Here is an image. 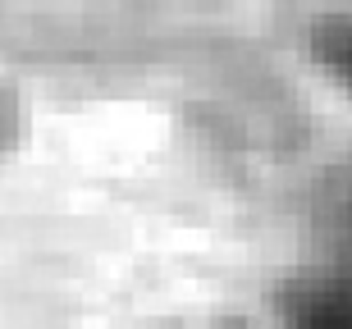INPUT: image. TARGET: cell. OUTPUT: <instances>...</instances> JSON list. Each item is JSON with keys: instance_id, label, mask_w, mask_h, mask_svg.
<instances>
[{"instance_id": "1", "label": "cell", "mask_w": 352, "mask_h": 329, "mask_svg": "<svg viewBox=\"0 0 352 329\" xmlns=\"http://www.w3.org/2000/svg\"><path fill=\"white\" fill-rule=\"evenodd\" d=\"M288 329H352V279L316 275L288 293Z\"/></svg>"}, {"instance_id": "2", "label": "cell", "mask_w": 352, "mask_h": 329, "mask_svg": "<svg viewBox=\"0 0 352 329\" xmlns=\"http://www.w3.org/2000/svg\"><path fill=\"white\" fill-rule=\"evenodd\" d=\"M320 46H325V60H329V65H334L343 78L352 82V27H329Z\"/></svg>"}]
</instances>
